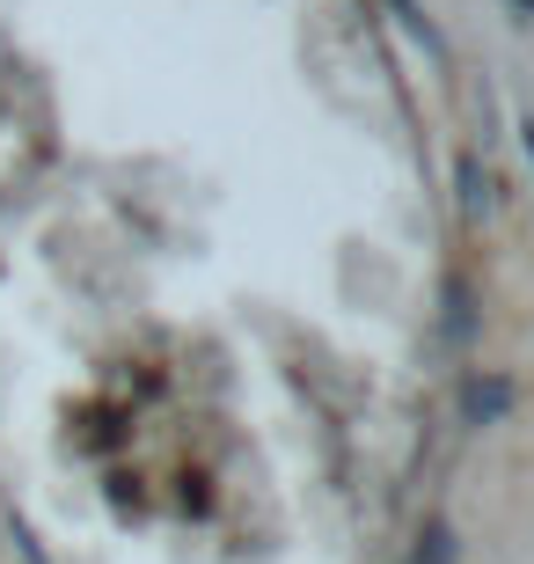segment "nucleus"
<instances>
[{"label": "nucleus", "instance_id": "obj_1", "mask_svg": "<svg viewBox=\"0 0 534 564\" xmlns=\"http://www.w3.org/2000/svg\"><path fill=\"white\" fill-rule=\"evenodd\" d=\"M505 403H513L505 381H476L469 389V419H505Z\"/></svg>", "mask_w": 534, "mask_h": 564}, {"label": "nucleus", "instance_id": "obj_2", "mask_svg": "<svg viewBox=\"0 0 534 564\" xmlns=\"http://www.w3.org/2000/svg\"><path fill=\"white\" fill-rule=\"evenodd\" d=\"M527 154H534V118H527Z\"/></svg>", "mask_w": 534, "mask_h": 564}]
</instances>
